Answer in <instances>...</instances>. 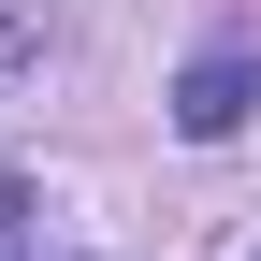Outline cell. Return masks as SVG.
Here are the masks:
<instances>
[{"mask_svg": "<svg viewBox=\"0 0 261 261\" xmlns=\"http://www.w3.org/2000/svg\"><path fill=\"white\" fill-rule=\"evenodd\" d=\"M0 232H15V174H0Z\"/></svg>", "mask_w": 261, "mask_h": 261, "instance_id": "obj_3", "label": "cell"}, {"mask_svg": "<svg viewBox=\"0 0 261 261\" xmlns=\"http://www.w3.org/2000/svg\"><path fill=\"white\" fill-rule=\"evenodd\" d=\"M247 102H261V73H247V58H189V73H174V130H189V145H232Z\"/></svg>", "mask_w": 261, "mask_h": 261, "instance_id": "obj_1", "label": "cell"}, {"mask_svg": "<svg viewBox=\"0 0 261 261\" xmlns=\"http://www.w3.org/2000/svg\"><path fill=\"white\" fill-rule=\"evenodd\" d=\"M29 58H44V15H0V87H15Z\"/></svg>", "mask_w": 261, "mask_h": 261, "instance_id": "obj_2", "label": "cell"}]
</instances>
